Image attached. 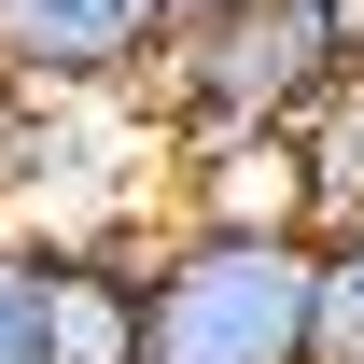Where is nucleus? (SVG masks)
<instances>
[{
	"mask_svg": "<svg viewBox=\"0 0 364 364\" xmlns=\"http://www.w3.org/2000/svg\"><path fill=\"white\" fill-rule=\"evenodd\" d=\"M154 0H0V85L14 98H112L154 70Z\"/></svg>",
	"mask_w": 364,
	"mask_h": 364,
	"instance_id": "7ed1b4c3",
	"label": "nucleus"
},
{
	"mask_svg": "<svg viewBox=\"0 0 364 364\" xmlns=\"http://www.w3.org/2000/svg\"><path fill=\"white\" fill-rule=\"evenodd\" d=\"M309 364H364V225L309 238Z\"/></svg>",
	"mask_w": 364,
	"mask_h": 364,
	"instance_id": "0eeeda50",
	"label": "nucleus"
},
{
	"mask_svg": "<svg viewBox=\"0 0 364 364\" xmlns=\"http://www.w3.org/2000/svg\"><path fill=\"white\" fill-rule=\"evenodd\" d=\"M154 14H168V28H196V14H225V0H154Z\"/></svg>",
	"mask_w": 364,
	"mask_h": 364,
	"instance_id": "9d476101",
	"label": "nucleus"
},
{
	"mask_svg": "<svg viewBox=\"0 0 364 364\" xmlns=\"http://www.w3.org/2000/svg\"><path fill=\"white\" fill-rule=\"evenodd\" d=\"M280 154H294V225L309 238L364 225V70H336L309 112H280Z\"/></svg>",
	"mask_w": 364,
	"mask_h": 364,
	"instance_id": "39448f33",
	"label": "nucleus"
},
{
	"mask_svg": "<svg viewBox=\"0 0 364 364\" xmlns=\"http://www.w3.org/2000/svg\"><path fill=\"white\" fill-rule=\"evenodd\" d=\"M28 140H43V127H28V98L0 85V196H14V168H28Z\"/></svg>",
	"mask_w": 364,
	"mask_h": 364,
	"instance_id": "1a4fd4ad",
	"label": "nucleus"
},
{
	"mask_svg": "<svg viewBox=\"0 0 364 364\" xmlns=\"http://www.w3.org/2000/svg\"><path fill=\"white\" fill-rule=\"evenodd\" d=\"M0 364H43V238L0 225Z\"/></svg>",
	"mask_w": 364,
	"mask_h": 364,
	"instance_id": "6e6552de",
	"label": "nucleus"
},
{
	"mask_svg": "<svg viewBox=\"0 0 364 364\" xmlns=\"http://www.w3.org/2000/svg\"><path fill=\"white\" fill-rule=\"evenodd\" d=\"M336 70H364V0H225L154 43L140 98L168 112V140H225V127L309 112Z\"/></svg>",
	"mask_w": 364,
	"mask_h": 364,
	"instance_id": "f03ea898",
	"label": "nucleus"
},
{
	"mask_svg": "<svg viewBox=\"0 0 364 364\" xmlns=\"http://www.w3.org/2000/svg\"><path fill=\"white\" fill-rule=\"evenodd\" d=\"M140 364H309V238L294 225L140 238Z\"/></svg>",
	"mask_w": 364,
	"mask_h": 364,
	"instance_id": "f257e3e1",
	"label": "nucleus"
},
{
	"mask_svg": "<svg viewBox=\"0 0 364 364\" xmlns=\"http://www.w3.org/2000/svg\"><path fill=\"white\" fill-rule=\"evenodd\" d=\"M43 238V364H140V238L28 225Z\"/></svg>",
	"mask_w": 364,
	"mask_h": 364,
	"instance_id": "20e7f679",
	"label": "nucleus"
},
{
	"mask_svg": "<svg viewBox=\"0 0 364 364\" xmlns=\"http://www.w3.org/2000/svg\"><path fill=\"white\" fill-rule=\"evenodd\" d=\"M182 225H294V154H280V127L182 140ZM294 238H309V225H294Z\"/></svg>",
	"mask_w": 364,
	"mask_h": 364,
	"instance_id": "423d86ee",
	"label": "nucleus"
}]
</instances>
